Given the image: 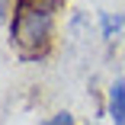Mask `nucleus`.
<instances>
[{
	"instance_id": "2",
	"label": "nucleus",
	"mask_w": 125,
	"mask_h": 125,
	"mask_svg": "<svg viewBox=\"0 0 125 125\" xmlns=\"http://www.w3.org/2000/svg\"><path fill=\"white\" fill-rule=\"evenodd\" d=\"M109 115L112 125H125V80H115L109 90Z\"/></svg>"
},
{
	"instance_id": "5",
	"label": "nucleus",
	"mask_w": 125,
	"mask_h": 125,
	"mask_svg": "<svg viewBox=\"0 0 125 125\" xmlns=\"http://www.w3.org/2000/svg\"><path fill=\"white\" fill-rule=\"evenodd\" d=\"M3 13H7V0H0V22H3Z\"/></svg>"
},
{
	"instance_id": "3",
	"label": "nucleus",
	"mask_w": 125,
	"mask_h": 125,
	"mask_svg": "<svg viewBox=\"0 0 125 125\" xmlns=\"http://www.w3.org/2000/svg\"><path fill=\"white\" fill-rule=\"evenodd\" d=\"M99 22H103V35L112 39V35L125 26V13H103V16H99Z\"/></svg>"
},
{
	"instance_id": "1",
	"label": "nucleus",
	"mask_w": 125,
	"mask_h": 125,
	"mask_svg": "<svg viewBox=\"0 0 125 125\" xmlns=\"http://www.w3.org/2000/svg\"><path fill=\"white\" fill-rule=\"evenodd\" d=\"M52 7L42 0H16L10 19V42L22 61H39L52 48Z\"/></svg>"
},
{
	"instance_id": "4",
	"label": "nucleus",
	"mask_w": 125,
	"mask_h": 125,
	"mask_svg": "<svg viewBox=\"0 0 125 125\" xmlns=\"http://www.w3.org/2000/svg\"><path fill=\"white\" fill-rule=\"evenodd\" d=\"M42 125H74V115H71V112H58V115H52V119H45Z\"/></svg>"
}]
</instances>
